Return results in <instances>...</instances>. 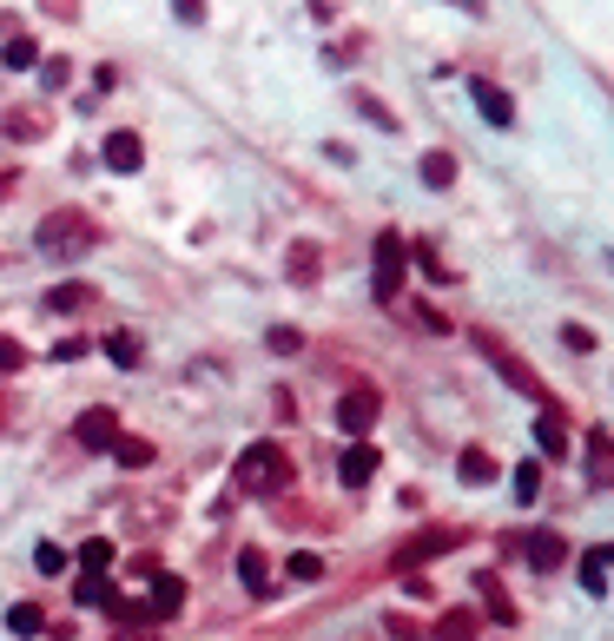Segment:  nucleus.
<instances>
[{
	"label": "nucleus",
	"instance_id": "nucleus-1",
	"mask_svg": "<svg viewBox=\"0 0 614 641\" xmlns=\"http://www.w3.org/2000/svg\"><path fill=\"white\" fill-rule=\"evenodd\" d=\"M231 483H238L245 497H272V490L291 483V456H285L278 443H251V450L231 463Z\"/></svg>",
	"mask_w": 614,
	"mask_h": 641
},
{
	"label": "nucleus",
	"instance_id": "nucleus-2",
	"mask_svg": "<svg viewBox=\"0 0 614 641\" xmlns=\"http://www.w3.org/2000/svg\"><path fill=\"white\" fill-rule=\"evenodd\" d=\"M93 246H100V225L86 218V212H47V218H40V252L79 259V252H93Z\"/></svg>",
	"mask_w": 614,
	"mask_h": 641
},
{
	"label": "nucleus",
	"instance_id": "nucleus-3",
	"mask_svg": "<svg viewBox=\"0 0 614 641\" xmlns=\"http://www.w3.org/2000/svg\"><path fill=\"white\" fill-rule=\"evenodd\" d=\"M476 344H483V357H489V364L502 370V384H515L522 397H536V404H542V411H555V404H549V390H542V377H536L529 364H522V357H515V351H509V344H502L496 331H476Z\"/></svg>",
	"mask_w": 614,
	"mask_h": 641
},
{
	"label": "nucleus",
	"instance_id": "nucleus-4",
	"mask_svg": "<svg viewBox=\"0 0 614 641\" xmlns=\"http://www.w3.org/2000/svg\"><path fill=\"white\" fill-rule=\"evenodd\" d=\"M120 437H126V430H120V417H113L106 404H93V411L73 417V443H79V450H113Z\"/></svg>",
	"mask_w": 614,
	"mask_h": 641
},
{
	"label": "nucleus",
	"instance_id": "nucleus-5",
	"mask_svg": "<svg viewBox=\"0 0 614 641\" xmlns=\"http://www.w3.org/2000/svg\"><path fill=\"white\" fill-rule=\"evenodd\" d=\"M377 411H384V397H377V390H350V397H337V430L364 443V430L377 424Z\"/></svg>",
	"mask_w": 614,
	"mask_h": 641
},
{
	"label": "nucleus",
	"instance_id": "nucleus-6",
	"mask_svg": "<svg viewBox=\"0 0 614 641\" xmlns=\"http://www.w3.org/2000/svg\"><path fill=\"white\" fill-rule=\"evenodd\" d=\"M371 265H377V298H384V304L403 298V238H397V231L377 238V259H371Z\"/></svg>",
	"mask_w": 614,
	"mask_h": 641
},
{
	"label": "nucleus",
	"instance_id": "nucleus-7",
	"mask_svg": "<svg viewBox=\"0 0 614 641\" xmlns=\"http://www.w3.org/2000/svg\"><path fill=\"white\" fill-rule=\"evenodd\" d=\"M469 100H476V113H483L496 133H509V126H515V100L496 87V79H469Z\"/></svg>",
	"mask_w": 614,
	"mask_h": 641
},
{
	"label": "nucleus",
	"instance_id": "nucleus-8",
	"mask_svg": "<svg viewBox=\"0 0 614 641\" xmlns=\"http://www.w3.org/2000/svg\"><path fill=\"white\" fill-rule=\"evenodd\" d=\"M377 463H384V456H377L371 443H350V450L337 456V476H343V490H364L371 476H377Z\"/></svg>",
	"mask_w": 614,
	"mask_h": 641
},
{
	"label": "nucleus",
	"instance_id": "nucleus-9",
	"mask_svg": "<svg viewBox=\"0 0 614 641\" xmlns=\"http://www.w3.org/2000/svg\"><path fill=\"white\" fill-rule=\"evenodd\" d=\"M588 483H594V490H614V437H607L601 424L588 430Z\"/></svg>",
	"mask_w": 614,
	"mask_h": 641
},
{
	"label": "nucleus",
	"instance_id": "nucleus-10",
	"mask_svg": "<svg viewBox=\"0 0 614 641\" xmlns=\"http://www.w3.org/2000/svg\"><path fill=\"white\" fill-rule=\"evenodd\" d=\"M186 608V582L179 576H152V595H146V615L152 621H172V615H179Z\"/></svg>",
	"mask_w": 614,
	"mask_h": 641
},
{
	"label": "nucleus",
	"instance_id": "nucleus-11",
	"mask_svg": "<svg viewBox=\"0 0 614 641\" xmlns=\"http://www.w3.org/2000/svg\"><path fill=\"white\" fill-rule=\"evenodd\" d=\"M443 549H456V529H429V536L397 549V569H416V563H429V555H443Z\"/></svg>",
	"mask_w": 614,
	"mask_h": 641
},
{
	"label": "nucleus",
	"instance_id": "nucleus-12",
	"mask_svg": "<svg viewBox=\"0 0 614 641\" xmlns=\"http://www.w3.org/2000/svg\"><path fill=\"white\" fill-rule=\"evenodd\" d=\"M106 166L113 173H139L146 166V139L139 133H106Z\"/></svg>",
	"mask_w": 614,
	"mask_h": 641
},
{
	"label": "nucleus",
	"instance_id": "nucleus-13",
	"mask_svg": "<svg viewBox=\"0 0 614 641\" xmlns=\"http://www.w3.org/2000/svg\"><path fill=\"white\" fill-rule=\"evenodd\" d=\"M522 549H529V569H562V563H568V542H562L555 529H536Z\"/></svg>",
	"mask_w": 614,
	"mask_h": 641
},
{
	"label": "nucleus",
	"instance_id": "nucleus-14",
	"mask_svg": "<svg viewBox=\"0 0 614 641\" xmlns=\"http://www.w3.org/2000/svg\"><path fill=\"white\" fill-rule=\"evenodd\" d=\"M238 582L251 595H272V563H265V549H238Z\"/></svg>",
	"mask_w": 614,
	"mask_h": 641
},
{
	"label": "nucleus",
	"instance_id": "nucleus-15",
	"mask_svg": "<svg viewBox=\"0 0 614 641\" xmlns=\"http://www.w3.org/2000/svg\"><path fill=\"white\" fill-rule=\"evenodd\" d=\"M536 443H542V456H549V463H562V456H568V424H562V411H542Z\"/></svg>",
	"mask_w": 614,
	"mask_h": 641
},
{
	"label": "nucleus",
	"instance_id": "nucleus-16",
	"mask_svg": "<svg viewBox=\"0 0 614 641\" xmlns=\"http://www.w3.org/2000/svg\"><path fill=\"white\" fill-rule=\"evenodd\" d=\"M113 555H120V549H113L106 536H86V542H79V555H73V563H79L86 576H106V569H113Z\"/></svg>",
	"mask_w": 614,
	"mask_h": 641
},
{
	"label": "nucleus",
	"instance_id": "nucleus-17",
	"mask_svg": "<svg viewBox=\"0 0 614 641\" xmlns=\"http://www.w3.org/2000/svg\"><path fill=\"white\" fill-rule=\"evenodd\" d=\"M0 66H14V73H27V66H40V40H34V34H14L8 47H0Z\"/></svg>",
	"mask_w": 614,
	"mask_h": 641
},
{
	"label": "nucleus",
	"instance_id": "nucleus-18",
	"mask_svg": "<svg viewBox=\"0 0 614 641\" xmlns=\"http://www.w3.org/2000/svg\"><path fill=\"white\" fill-rule=\"evenodd\" d=\"M0 133H8V139H40V133H47V113H40V106H27V113H0Z\"/></svg>",
	"mask_w": 614,
	"mask_h": 641
},
{
	"label": "nucleus",
	"instance_id": "nucleus-19",
	"mask_svg": "<svg viewBox=\"0 0 614 641\" xmlns=\"http://www.w3.org/2000/svg\"><path fill=\"white\" fill-rule=\"evenodd\" d=\"M73 602H79V608H113V582H106V576H79V582H73Z\"/></svg>",
	"mask_w": 614,
	"mask_h": 641
},
{
	"label": "nucleus",
	"instance_id": "nucleus-20",
	"mask_svg": "<svg viewBox=\"0 0 614 641\" xmlns=\"http://www.w3.org/2000/svg\"><path fill=\"white\" fill-rule=\"evenodd\" d=\"M456 476H463V483H489V476H496V456H489V450H463V456H456Z\"/></svg>",
	"mask_w": 614,
	"mask_h": 641
},
{
	"label": "nucleus",
	"instance_id": "nucleus-21",
	"mask_svg": "<svg viewBox=\"0 0 614 641\" xmlns=\"http://www.w3.org/2000/svg\"><path fill=\"white\" fill-rule=\"evenodd\" d=\"M450 179H456V159H450V152H423V186L443 192Z\"/></svg>",
	"mask_w": 614,
	"mask_h": 641
},
{
	"label": "nucleus",
	"instance_id": "nucleus-22",
	"mask_svg": "<svg viewBox=\"0 0 614 641\" xmlns=\"http://www.w3.org/2000/svg\"><path fill=\"white\" fill-rule=\"evenodd\" d=\"M106 357H113L120 370H133V364H139L146 351H139V338H133V331H113V338H106Z\"/></svg>",
	"mask_w": 614,
	"mask_h": 641
},
{
	"label": "nucleus",
	"instance_id": "nucleus-23",
	"mask_svg": "<svg viewBox=\"0 0 614 641\" xmlns=\"http://www.w3.org/2000/svg\"><path fill=\"white\" fill-rule=\"evenodd\" d=\"M8 628H14V634H40V628H47L40 602H14V608H8Z\"/></svg>",
	"mask_w": 614,
	"mask_h": 641
},
{
	"label": "nucleus",
	"instance_id": "nucleus-24",
	"mask_svg": "<svg viewBox=\"0 0 614 641\" xmlns=\"http://www.w3.org/2000/svg\"><path fill=\"white\" fill-rule=\"evenodd\" d=\"M581 589H588V595H607V555H601V549L581 555Z\"/></svg>",
	"mask_w": 614,
	"mask_h": 641
},
{
	"label": "nucleus",
	"instance_id": "nucleus-25",
	"mask_svg": "<svg viewBox=\"0 0 614 641\" xmlns=\"http://www.w3.org/2000/svg\"><path fill=\"white\" fill-rule=\"evenodd\" d=\"M113 456H120L126 469H146V463H152V443H146V437H120V443H113Z\"/></svg>",
	"mask_w": 614,
	"mask_h": 641
},
{
	"label": "nucleus",
	"instance_id": "nucleus-26",
	"mask_svg": "<svg viewBox=\"0 0 614 641\" xmlns=\"http://www.w3.org/2000/svg\"><path fill=\"white\" fill-rule=\"evenodd\" d=\"M515 497H522V503L542 497V463H515Z\"/></svg>",
	"mask_w": 614,
	"mask_h": 641
},
{
	"label": "nucleus",
	"instance_id": "nucleus-27",
	"mask_svg": "<svg viewBox=\"0 0 614 641\" xmlns=\"http://www.w3.org/2000/svg\"><path fill=\"white\" fill-rule=\"evenodd\" d=\"M47 304H53V311H79V304H93V285H53Z\"/></svg>",
	"mask_w": 614,
	"mask_h": 641
},
{
	"label": "nucleus",
	"instance_id": "nucleus-28",
	"mask_svg": "<svg viewBox=\"0 0 614 641\" xmlns=\"http://www.w3.org/2000/svg\"><path fill=\"white\" fill-rule=\"evenodd\" d=\"M34 569H40V576H66V549H60V542H40V549H34Z\"/></svg>",
	"mask_w": 614,
	"mask_h": 641
},
{
	"label": "nucleus",
	"instance_id": "nucleus-29",
	"mask_svg": "<svg viewBox=\"0 0 614 641\" xmlns=\"http://www.w3.org/2000/svg\"><path fill=\"white\" fill-rule=\"evenodd\" d=\"M476 589L489 595V615H496V621H515V608H509V595H502V582H496V576H483Z\"/></svg>",
	"mask_w": 614,
	"mask_h": 641
},
{
	"label": "nucleus",
	"instance_id": "nucleus-30",
	"mask_svg": "<svg viewBox=\"0 0 614 641\" xmlns=\"http://www.w3.org/2000/svg\"><path fill=\"white\" fill-rule=\"evenodd\" d=\"M285 569H291L298 582H317V576H324V555H311V549H298V555H291V563H285Z\"/></svg>",
	"mask_w": 614,
	"mask_h": 641
},
{
	"label": "nucleus",
	"instance_id": "nucleus-31",
	"mask_svg": "<svg viewBox=\"0 0 614 641\" xmlns=\"http://www.w3.org/2000/svg\"><path fill=\"white\" fill-rule=\"evenodd\" d=\"M27 364V344H14V338H0V377H14Z\"/></svg>",
	"mask_w": 614,
	"mask_h": 641
},
{
	"label": "nucleus",
	"instance_id": "nucleus-32",
	"mask_svg": "<svg viewBox=\"0 0 614 641\" xmlns=\"http://www.w3.org/2000/svg\"><path fill=\"white\" fill-rule=\"evenodd\" d=\"M40 73H47V87H66V79H73V60L53 53V60H40Z\"/></svg>",
	"mask_w": 614,
	"mask_h": 641
},
{
	"label": "nucleus",
	"instance_id": "nucleus-33",
	"mask_svg": "<svg viewBox=\"0 0 614 641\" xmlns=\"http://www.w3.org/2000/svg\"><path fill=\"white\" fill-rule=\"evenodd\" d=\"M172 8H179L186 27H205V0H172Z\"/></svg>",
	"mask_w": 614,
	"mask_h": 641
},
{
	"label": "nucleus",
	"instance_id": "nucleus-34",
	"mask_svg": "<svg viewBox=\"0 0 614 641\" xmlns=\"http://www.w3.org/2000/svg\"><path fill=\"white\" fill-rule=\"evenodd\" d=\"M443 634H450V641H469V634H476V621H469V615H443Z\"/></svg>",
	"mask_w": 614,
	"mask_h": 641
},
{
	"label": "nucleus",
	"instance_id": "nucleus-35",
	"mask_svg": "<svg viewBox=\"0 0 614 641\" xmlns=\"http://www.w3.org/2000/svg\"><path fill=\"white\" fill-rule=\"evenodd\" d=\"M291 272H298V278H311V272H317V252H311V246H298V252H291Z\"/></svg>",
	"mask_w": 614,
	"mask_h": 641
},
{
	"label": "nucleus",
	"instance_id": "nucleus-36",
	"mask_svg": "<svg viewBox=\"0 0 614 641\" xmlns=\"http://www.w3.org/2000/svg\"><path fill=\"white\" fill-rule=\"evenodd\" d=\"M298 344H304V338H298L291 325H278V331H272V351H298Z\"/></svg>",
	"mask_w": 614,
	"mask_h": 641
},
{
	"label": "nucleus",
	"instance_id": "nucleus-37",
	"mask_svg": "<svg viewBox=\"0 0 614 641\" xmlns=\"http://www.w3.org/2000/svg\"><path fill=\"white\" fill-rule=\"evenodd\" d=\"M79 8V0H47V14H73Z\"/></svg>",
	"mask_w": 614,
	"mask_h": 641
},
{
	"label": "nucleus",
	"instance_id": "nucleus-38",
	"mask_svg": "<svg viewBox=\"0 0 614 641\" xmlns=\"http://www.w3.org/2000/svg\"><path fill=\"white\" fill-rule=\"evenodd\" d=\"M456 8H463V14H483V0H456Z\"/></svg>",
	"mask_w": 614,
	"mask_h": 641
}]
</instances>
